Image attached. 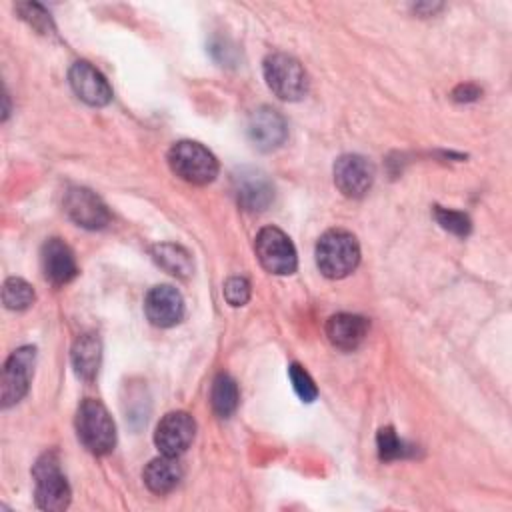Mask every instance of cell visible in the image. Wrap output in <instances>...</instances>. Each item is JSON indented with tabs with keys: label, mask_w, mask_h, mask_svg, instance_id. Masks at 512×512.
<instances>
[{
	"label": "cell",
	"mask_w": 512,
	"mask_h": 512,
	"mask_svg": "<svg viewBox=\"0 0 512 512\" xmlns=\"http://www.w3.org/2000/svg\"><path fill=\"white\" fill-rule=\"evenodd\" d=\"M196 434V422L188 412H170L166 414L154 432V442L158 450L166 456H180L188 450Z\"/></svg>",
	"instance_id": "8"
},
{
	"label": "cell",
	"mask_w": 512,
	"mask_h": 512,
	"mask_svg": "<svg viewBox=\"0 0 512 512\" xmlns=\"http://www.w3.org/2000/svg\"><path fill=\"white\" fill-rule=\"evenodd\" d=\"M374 182V166L364 156L344 154L334 164V184L348 198H362Z\"/></svg>",
	"instance_id": "9"
},
{
	"label": "cell",
	"mask_w": 512,
	"mask_h": 512,
	"mask_svg": "<svg viewBox=\"0 0 512 512\" xmlns=\"http://www.w3.org/2000/svg\"><path fill=\"white\" fill-rule=\"evenodd\" d=\"M210 402L212 410L220 418H230L238 406V386L230 374H218L212 382V392H210Z\"/></svg>",
	"instance_id": "20"
},
{
	"label": "cell",
	"mask_w": 512,
	"mask_h": 512,
	"mask_svg": "<svg viewBox=\"0 0 512 512\" xmlns=\"http://www.w3.org/2000/svg\"><path fill=\"white\" fill-rule=\"evenodd\" d=\"M224 298L230 306H244L250 298V284L242 276H232L224 282Z\"/></svg>",
	"instance_id": "26"
},
{
	"label": "cell",
	"mask_w": 512,
	"mask_h": 512,
	"mask_svg": "<svg viewBox=\"0 0 512 512\" xmlns=\"http://www.w3.org/2000/svg\"><path fill=\"white\" fill-rule=\"evenodd\" d=\"M168 164L172 172L190 184H208L218 174V162L214 154L198 142H176L168 152Z\"/></svg>",
	"instance_id": "3"
},
{
	"label": "cell",
	"mask_w": 512,
	"mask_h": 512,
	"mask_svg": "<svg viewBox=\"0 0 512 512\" xmlns=\"http://www.w3.org/2000/svg\"><path fill=\"white\" fill-rule=\"evenodd\" d=\"M150 254L160 268H164L168 274L176 278H188L194 270L190 252L178 244H172V242L154 244Z\"/></svg>",
	"instance_id": "19"
},
{
	"label": "cell",
	"mask_w": 512,
	"mask_h": 512,
	"mask_svg": "<svg viewBox=\"0 0 512 512\" xmlns=\"http://www.w3.org/2000/svg\"><path fill=\"white\" fill-rule=\"evenodd\" d=\"M16 10H18L20 16H22L32 28H36L38 32L48 34V32L54 30L52 20H50V14H48L40 4H32V2H28V4H18Z\"/></svg>",
	"instance_id": "25"
},
{
	"label": "cell",
	"mask_w": 512,
	"mask_h": 512,
	"mask_svg": "<svg viewBox=\"0 0 512 512\" xmlns=\"http://www.w3.org/2000/svg\"><path fill=\"white\" fill-rule=\"evenodd\" d=\"M360 260V246L346 230H328L318 238L316 264L326 278L348 276Z\"/></svg>",
	"instance_id": "2"
},
{
	"label": "cell",
	"mask_w": 512,
	"mask_h": 512,
	"mask_svg": "<svg viewBox=\"0 0 512 512\" xmlns=\"http://www.w3.org/2000/svg\"><path fill=\"white\" fill-rule=\"evenodd\" d=\"M254 250L260 264L272 274L284 276L296 270V264H298L296 248L280 228H274V226L262 228L254 240Z\"/></svg>",
	"instance_id": "6"
},
{
	"label": "cell",
	"mask_w": 512,
	"mask_h": 512,
	"mask_svg": "<svg viewBox=\"0 0 512 512\" xmlns=\"http://www.w3.org/2000/svg\"><path fill=\"white\" fill-rule=\"evenodd\" d=\"M36 362V348L34 346H22L14 350L2 372V406L8 408L24 398L30 386V378L34 372Z\"/></svg>",
	"instance_id": "7"
},
{
	"label": "cell",
	"mask_w": 512,
	"mask_h": 512,
	"mask_svg": "<svg viewBox=\"0 0 512 512\" xmlns=\"http://www.w3.org/2000/svg\"><path fill=\"white\" fill-rule=\"evenodd\" d=\"M70 86L76 92V96L90 106H104L112 100L110 84L88 62H76L70 68Z\"/></svg>",
	"instance_id": "15"
},
{
	"label": "cell",
	"mask_w": 512,
	"mask_h": 512,
	"mask_svg": "<svg viewBox=\"0 0 512 512\" xmlns=\"http://www.w3.org/2000/svg\"><path fill=\"white\" fill-rule=\"evenodd\" d=\"M480 94H482V90H480L478 86H474V84H460V86L454 88L452 98H454L456 102H472V100H476Z\"/></svg>",
	"instance_id": "27"
},
{
	"label": "cell",
	"mask_w": 512,
	"mask_h": 512,
	"mask_svg": "<svg viewBox=\"0 0 512 512\" xmlns=\"http://www.w3.org/2000/svg\"><path fill=\"white\" fill-rule=\"evenodd\" d=\"M64 210L72 222L88 230L104 228L110 222L108 208L88 188H70L64 196Z\"/></svg>",
	"instance_id": "11"
},
{
	"label": "cell",
	"mask_w": 512,
	"mask_h": 512,
	"mask_svg": "<svg viewBox=\"0 0 512 512\" xmlns=\"http://www.w3.org/2000/svg\"><path fill=\"white\" fill-rule=\"evenodd\" d=\"M34 482H36V504L48 512H60L70 504V486L66 476L60 470L58 456L54 452H46L34 464Z\"/></svg>",
	"instance_id": "4"
},
{
	"label": "cell",
	"mask_w": 512,
	"mask_h": 512,
	"mask_svg": "<svg viewBox=\"0 0 512 512\" xmlns=\"http://www.w3.org/2000/svg\"><path fill=\"white\" fill-rule=\"evenodd\" d=\"M376 444H378V456L386 462L396 460V458H404L410 452V448H406V444L396 436L394 428H390V426H386L378 432Z\"/></svg>",
	"instance_id": "22"
},
{
	"label": "cell",
	"mask_w": 512,
	"mask_h": 512,
	"mask_svg": "<svg viewBox=\"0 0 512 512\" xmlns=\"http://www.w3.org/2000/svg\"><path fill=\"white\" fill-rule=\"evenodd\" d=\"M330 342L340 350H354L368 334V320L358 314H334L326 324Z\"/></svg>",
	"instance_id": "16"
},
{
	"label": "cell",
	"mask_w": 512,
	"mask_h": 512,
	"mask_svg": "<svg viewBox=\"0 0 512 512\" xmlns=\"http://www.w3.org/2000/svg\"><path fill=\"white\" fill-rule=\"evenodd\" d=\"M2 302L8 310H26L34 302V290L22 278H8L2 286Z\"/></svg>",
	"instance_id": "21"
},
{
	"label": "cell",
	"mask_w": 512,
	"mask_h": 512,
	"mask_svg": "<svg viewBox=\"0 0 512 512\" xmlns=\"http://www.w3.org/2000/svg\"><path fill=\"white\" fill-rule=\"evenodd\" d=\"M288 376H290V382H292V386H294V390H296V394L300 396L302 402L316 400V396H318L316 384L312 382V378L308 376V372L300 364H296V362L290 364Z\"/></svg>",
	"instance_id": "24"
},
{
	"label": "cell",
	"mask_w": 512,
	"mask_h": 512,
	"mask_svg": "<svg viewBox=\"0 0 512 512\" xmlns=\"http://www.w3.org/2000/svg\"><path fill=\"white\" fill-rule=\"evenodd\" d=\"M76 434L86 450L96 456L112 452L116 444V426L100 400L86 398L76 412Z\"/></svg>",
	"instance_id": "1"
},
{
	"label": "cell",
	"mask_w": 512,
	"mask_h": 512,
	"mask_svg": "<svg viewBox=\"0 0 512 512\" xmlns=\"http://www.w3.org/2000/svg\"><path fill=\"white\" fill-rule=\"evenodd\" d=\"M246 132H248L250 142L258 150L268 152V150H274L280 144H284V140L288 136V126L278 110H274L270 106H262L250 114Z\"/></svg>",
	"instance_id": "10"
},
{
	"label": "cell",
	"mask_w": 512,
	"mask_h": 512,
	"mask_svg": "<svg viewBox=\"0 0 512 512\" xmlns=\"http://www.w3.org/2000/svg\"><path fill=\"white\" fill-rule=\"evenodd\" d=\"M434 218H436V222L444 230H448V232H452L456 236H466L470 232V228H472L470 218L464 212H458V210L436 206L434 208Z\"/></svg>",
	"instance_id": "23"
},
{
	"label": "cell",
	"mask_w": 512,
	"mask_h": 512,
	"mask_svg": "<svg viewBox=\"0 0 512 512\" xmlns=\"http://www.w3.org/2000/svg\"><path fill=\"white\" fill-rule=\"evenodd\" d=\"M144 312L154 326L170 328L182 320L184 300L176 288L168 284H160L146 294Z\"/></svg>",
	"instance_id": "13"
},
{
	"label": "cell",
	"mask_w": 512,
	"mask_h": 512,
	"mask_svg": "<svg viewBox=\"0 0 512 512\" xmlns=\"http://www.w3.org/2000/svg\"><path fill=\"white\" fill-rule=\"evenodd\" d=\"M102 360L100 338L92 332L82 334L72 346V366L78 378L90 382L96 378Z\"/></svg>",
	"instance_id": "18"
},
{
	"label": "cell",
	"mask_w": 512,
	"mask_h": 512,
	"mask_svg": "<svg viewBox=\"0 0 512 512\" xmlns=\"http://www.w3.org/2000/svg\"><path fill=\"white\" fill-rule=\"evenodd\" d=\"M268 88L282 100H298L308 90V78L300 62L288 54H270L264 60Z\"/></svg>",
	"instance_id": "5"
},
{
	"label": "cell",
	"mask_w": 512,
	"mask_h": 512,
	"mask_svg": "<svg viewBox=\"0 0 512 512\" xmlns=\"http://www.w3.org/2000/svg\"><path fill=\"white\" fill-rule=\"evenodd\" d=\"M144 484L148 486L150 492L154 494H166L172 488H176V484L182 478V468L176 460V456H166L162 454L160 458H154L146 464L144 472H142Z\"/></svg>",
	"instance_id": "17"
},
{
	"label": "cell",
	"mask_w": 512,
	"mask_h": 512,
	"mask_svg": "<svg viewBox=\"0 0 512 512\" xmlns=\"http://www.w3.org/2000/svg\"><path fill=\"white\" fill-rule=\"evenodd\" d=\"M40 262L44 278L54 286L68 284L78 274L74 252L60 238H50L42 244Z\"/></svg>",
	"instance_id": "14"
},
{
	"label": "cell",
	"mask_w": 512,
	"mask_h": 512,
	"mask_svg": "<svg viewBox=\"0 0 512 512\" xmlns=\"http://www.w3.org/2000/svg\"><path fill=\"white\" fill-rule=\"evenodd\" d=\"M234 194L244 210L262 212L274 198V186L260 170L242 168L234 174Z\"/></svg>",
	"instance_id": "12"
}]
</instances>
